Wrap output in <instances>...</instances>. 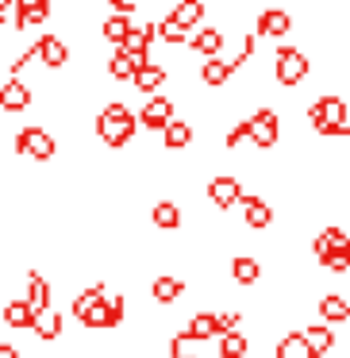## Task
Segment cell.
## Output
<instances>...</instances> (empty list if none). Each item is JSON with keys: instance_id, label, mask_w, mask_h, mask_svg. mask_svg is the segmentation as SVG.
Segmentation results:
<instances>
[{"instance_id": "obj_23", "label": "cell", "mask_w": 350, "mask_h": 358, "mask_svg": "<svg viewBox=\"0 0 350 358\" xmlns=\"http://www.w3.org/2000/svg\"><path fill=\"white\" fill-rule=\"evenodd\" d=\"M31 335H35V339H43V343L62 339V312H58V308H43V312H35Z\"/></svg>"}, {"instance_id": "obj_35", "label": "cell", "mask_w": 350, "mask_h": 358, "mask_svg": "<svg viewBox=\"0 0 350 358\" xmlns=\"http://www.w3.org/2000/svg\"><path fill=\"white\" fill-rule=\"evenodd\" d=\"M104 4H108V8H116V12H127V16L139 8V0H104Z\"/></svg>"}, {"instance_id": "obj_34", "label": "cell", "mask_w": 350, "mask_h": 358, "mask_svg": "<svg viewBox=\"0 0 350 358\" xmlns=\"http://www.w3.org/2000/svg\"><path fill=\"white\" fill-rule=\"evenodd\" d=\"M154 31H158V39H162V43H170V47H185V43L193 39V35H189V31H185V27H181V24H173L170 16L154 20Z\"/></svg>"}, {"instance_id": "obj_1", "label": "cell", "mask_w": 350, "mask_h": 358, "mask_svg": "<svg viewBox=\"0 0 350 358\" xmlns=\"http://www.w3.org/2000/svg\"><path fill=\"white\" fill-rule=\"evenodd\" d=\"M93 131H96V139H101L104 147L119 150V147H127V143L135 139V131H139V112H131L124 101H112V104H104V108L96 112Z\"/></svg>"}, {"instance_id": "obj_13", "label": "cell", "mask_w": 350, "mask_h": 358, "mask_svg": "<svg viewBox=\"0 0 350 358\" xmlns=\"http://www.w3.org/2000/svg\"><path fill=\"white\" fill-rule=\"evenodd\" d=\"M104 293H108V285H104V281H93V285L78 289V293H73V301H70V316L78 320V324H85V316L104 301Z\"/></svg>"}, {"instance_id": "obj_21", "label": "cell", "mask_w": 350, "mask_h": 358, "mask_svg": "<svg viewBox=\"0 0 350 358\" xmlns=\"http://www.w3.org/2000/svg\"><path fill=\"white\" fill-rule=\"evenodd\" d=\"M181 293H185V281L181 278H173V273H158L154 281H150V296H154V304H177L181 301Z\"/></svg>"}, {"instance_id": "obj_6", "label": "cell", "mask_w": 350, "mask_h": 358, "mask_svg": "<svg viewBox=\"0 0 350 358\" xmlns=\"http://www.w3.org/2000/svg\"><path fill=\"white\" fill-rule=\"evenodd\" d=\"M204 193H208V204L216 212H227V208H235V204H242V181L235 178V173H216Z\"/></svg>"}, {"instance_id": "obj_28", "label": "cell", "mask_w": 350, "mask_h": 358, "mask_svg": "<svg viewBox=\"0 0 350 358\" xmlns=\"http://www.w3.org/2000/svg\"><path fill=\"white\" fill-rule=\"evenodd\" d=\"M104 70H108V78L112 81H127V85H131V78H135V70H139V62H135L131 55H127V50H112L108 55V66H104Z\"/></svg>"}, {"instance_id": "obj_30", "label": "cell", "mask_w": 350, "mask_h": 358, "mask_svg": "<svg viewBox=\"0 0 350 358\" xmlns=\"http://www.w3.org/2000/svg\"><path fill=\"white\" fill-rule=\"evenodd\" d=\"M181 331H189V335H193V339H200V343L216 339V335H219L216 312H196V316H189V324L181 327Z\"/></svg>"}, {"instance_id": "obj_11", "label": "cell", "mask_w": 350, "mask_h": 358, "mask_svg": "<svg viewBox=\"0 0 350 358\" xmlns=\"http://www.w3.org/2000/svg\"><path fill=\"white\" fill-rule=\"evenodd\" d=\"M54 12V0H16V31L24 27H43Z\"/></svg>"}, {"instance_id": "obj_32", "label": "cell", "mask_w": 350, "mask_h": 358, "mask_svg": "<svg viewBox=\"0 0 350 358\" xmlns=\"http://www.w3.org/2000/svg\"><path fill=\"white\" fill-rule=\"evenodd\" d=\"M219 358H250V339L242 331L219 335Z\"/></svg>"}, {"instance_id": "obj_4", "label": "cell", "mask_w": 350, "mask_h": 358, "mask_svg": "<svg viewBox=\"0 0 350 358\" xmlns=\"http://www.w3.org/2000/svg\"><path fill=\"white\" fill-rule=\"evenodd\" d=\"M12 150L43 166V162H50V158L58 155V139H54V131H47V127H24V131H16V139H12Z\"/></svg>"}, {"instance_id": "obj_2", "label": "cell", "mask_w": 350, "mask_h": 358, "mask_svg": "<svg viewBox=\"0 0 350 358\" xmlns=\"http://www.w3.org/2000/svg\"><path fill=\"white\" fill-rule=\"evenodd\" d=\"M308 124L316 127L323 139H342L350 135V108L342 96H319L308 104Z\"/></svg>"}, {"instance_id": "obj_26", "label": "cell", "mask_w": 350, "mask_h": 358, "mask_svg": "<svg viewBox=\"0 0 350 358\" xmlns=\"http://www.w3.org/2000/svg\"><path fill=\"white\" fill-rule=\"evenodd\" d=\"M273 358H316V355L308 350L300 327H289V331L277 339V347H273Z\"/></svg>"}, {"instance_id": "obj_8", "label": "cell", "mask_w": 350, "mask_h": 358, "mask_svg": "<svg viewBox=\"0 0 350 358\" xmlns=\"http://www.w3.org/2000/svg\"><path fill=\"white\" fill-rule=\"evenodd\" d=\"M173 112H177V104H173L170 96H150V101L139 108V124L147 127V131H166V127L177 120Z\"/></svg>"}, {"instance_id": "obj_37", "label": "cell", "mask_w": 350, "mask_h": 358, "mask_svg": "<svg viewBox=\"0 0 350 358\" xmlns=\"http://www.w3.org/2000/svg\"><path fill=\"white\" fill-rule=\"evenodd\" d=\"M8 8H16V0H0V16H4Z\"/></svg>"}, {"instance_id": "obj_9", "label": "cell", "mask_w": 350, "mask_h": 358, "mask_svg": "<svg viewBox=\"0 0 350 358\" xmlns=\"http://www.w3.org/2000/svg\"><path fill=\"white\" fill-rule=\"evenodd\" d=\"M312 255H316V262L323 266L331 255H350V235L342 231L339 224H331V227H323V231L312 239Z\"/></svg>"}, {"instance_id": "obj_17", "label": "cell", "mask_w": 350, "mask_h": 358, "mask_svg": "<svg viewBox=\"0 0 350 358\" xmlns=\"http://www.w3.org/2000/svg\"><path fill=\"white\" fill-rule=\"evenodd\" d=\"M293 31V16H289L285 8H265L262 16H258V35L262 39H281V35Z\"/></svg>"}, {"instance_id": "obj_15", "label": "cell", "mask_w": 350, "mask_h": 358, "mask_svg": "<svg viewBox=\"0 0 350 358\" xmlns=\"http://www.w3.org/2000/svg\"><path fill=\"white\" fill-rule=\"evenodd\" d=\"M135 24H139V20H131L127 12H108V16L101 20V39L112 43V47H124V39L135 31Z\"/></svg>"}, {"instance_id": "obj_16", "label": "cell", "mask_w": 350, "mask_h": 358, "mask_svg": "<svg viewBox=\"0 0 350 358\" xmlns=\"http://www.w3.org/2000/svg\"><path fill=\"white\" fill-rule=\"evenodd\" d=\"M24 301L31 304L35 312L54 308V285H50V281L43 278L39 270H27V296H24Z\"/></svg>"}, {"instance_id": "obj_27", "label": "cell", "mask_w": 350, "mask_h": 358, "mask_svg": "<svg viewBox=\"0 0 350 358\" xmlns=\"http://www.w3.org/2000/svg\"><path fill=\"white\" fill-rule=\"evenodd\" d=\"M170 20L181 24L185 31H193V27L204 20V0H177V4L170 8Z\"/></svg>"}, {"instance_id": "obj_10", "label": "cell", "mask_w": 350, "mask_h": 358, "mask_svg": "<svg viewBox=\"0 0 350 358\" xmlns=\"http://www.w3.org/2000/svg\"><path fill=\"white\" fill-rule=\"evenodd\" d=\"M35 47H39V66H47V70H62L70 62V43L62 35H39Z\"/></svg>"}, {"instance_id": "obj_25", "label": "cell", "mask_w": 350, "mask_h": 358, "mask_svg": "<svg viewBox=\"0 0 350 358\" xmlns=\"http://www.w3.org/2000/svg\"><path fill=\"white\" fill-rule=\"evenodd\" d=\"M231 78H235V66L227 62V58H204V66H200V81H204L208 89H224Z\"/></svg>"}, {"instance_id": "obj_29", "label": "cell", "mask_w": 350, "mask_h": 358, "mask_svg": "<svg viewBox=\"0 0 350 358\" xmlns=\"http://www.w3.org/2000/svg\"><path fill=\"white\" fill-rule=\"evenodd\" d=\"M193 124L189 120H173L170 127L162 131V147L166 150H185V147H193Z\"/></svg>"}, {"instance_id": "obj_24", "label": "cell", "mask_w": 350, "mask_h": 358, "mask_svg": "<svg viewBox=\"0 0 350 358\" xmlns=\"http://www.w3.org/2000/svg\"><path fill=\"white\" fill-rule=\"evenodd\" d=\"M166 81H170V70H166V66H158V62H147V66H139V70H135L131 85L139 89V93H158Z\"/></svg>"}, {"instance_id": "obj_22", "label": "cell", "mask_w": 350, "mask_h": 358, "mask_svg": "<svg viewBox=\"0 0 350 358\" xmlns=\"http://www.w3.org/2000/svg\"><path fill=\"white\" fill-rule=\"evenodd\" d=\"M300 335H304V343H308V350L316 358H327L331 355V347H335V327H327V324H308V327H300Z\"/></svg>"}, {"instance_id": "obj_14", "label": "cell", "mask_w": 350, "mask_h": 358, "mask_svg": "<svg viewBox=\"0 0 350 358\" xmlns=\"http://www.w3.org/2000/svg\"><path fill=\"white\" fill-rule=\"evenodd\" d=\"M242 224L250 231H265L273 224V204L265 196H242Z\"/></svg>"}, {"instance_id": "obj_12", "label": "cell", "mask_w": 350, "mask_h": 358, "mask_svg": "<svg viewBox=\"0 0 350 358\" xmlns=\"http://www.w3.org/2000/svg\"><path fill=\"white\" fill-rule=\"evenodd\" d=\"M0 320H4V327H12V331H31L35 308L24 301V296H8L4 308H0Z\"/></svg>"}, {"instance_id": "obj_36", "label": "cell", "mask_w": 350, "mask_h": 358, "mask_svg": "<svg viewBox=\"0 0 350 358\" xmlns=\"http://www.w3.org/2000/svg\"><path fill=\"white\" fill-rule=\"evenodd\" d=\"M0 358H24V350L16 343H0Z\"/></svg>"}, {"instance_id": "obj_7", "label": "cell", "mask_w": 350, "mask_h": 358, "mask_svg": "<svg viewBox=\"0 0 350 358\" xmlns=\"http://www.w3.org/2000/svg\"><path fill=\"white\" fill-rule=\"evenodd\" d=\"M31 104H35V93L24 78L0 81V112H4V116H24Z\"/></svg>"}, {"instance_id": "obj_5", "label": "cell", "mask_w": 350, "mask_h": 358, "mask_svg": "<svg viewBox=\"0 0 350 358\" xmlns=\"http://www.w3.org/2000/svg\"><path fill=\"white\" fill-rule=\"evenodd\" d=\"M247 139L254 143L258 150H273L281 143V116L273 108H258V112H250L247 120Z\"/></svg>"}, {"instance_id": "obj_18", "label": "cell", "mask_w": 350, "mask_h": 358, "mask_svg": "<svg viewBox=\"0 0 350 358\" xmlns=\"http://www.w3.org/2000/svg\"><path fill=\"white\" fill-rule=\"evenodd\" d=\"M189 47H193L200 58H219V55H224V47H227V35L219 31V27H200V31L189 39Z\"/></svg>"}, {"instance_id": "obj_3", "label": "cell", "mask_w": 350, "mask_h": 358, "mask_svg": "<svg viewBox=\"0 0 350 358\" xmlns=\"http://www.w3.org/2000/svg\"><path fill=\"white\" fill-rule=\"evenodd\" d=\"M312 73V58L300 47H277L273 50V81L285 89H296Z\"/></svg>"}, {"instance_id": "obj_31", "label": "cell", "mask_w": 350, "mask_h": 358, "mask_svg": "<svg viewBox=\"0 0 350 358\" xmlns=\"http://www.w3.org/2000/svg\"><path fill=\"white\" fill-rule=\"evenodd\" d=\"M231 278L239 281V285H254V281L262 278V262H258L254 255H239V258H231Z\"/></svg>"}, {"instance_id": "obj_33", "label": "cell", "mask_w": 350, "mask_h": 358, "mask_svg": "<svg viewBox=\"0 0 350 358\" xmlns=\"http://www.w3.org/2000/svg\"><path fill=\"white\" fill-rule=\"evenodd\" d=\"M170 358H204L200 339H193L189 331H173L170 335Z\"/></svg>"}, {"instance_id": "obj_20", "label": "cell", "mask_w": 350, "mask_h": 358, "mask_svg": "<svg viewBox=\"0 0 350 358\" xmlns=\"http://www.w3.org/2000/svg\"><path fill=\"white\" fill-rule=\"evenodd\" d=\"M150 224H154L158 231H177V227H181V204L170 201V196L154 201V204H150Z\"/></svg>"}, {"instance_id": "obj_19", "label": "cell", "mask_w": 350, "mask_h": 358, "mask_svg": "<svg viewBox=\"0 0 350 358\" xmlns=\"http://www.w3.org/2000/svg\"><path fill=\"white\" fill-rule=\"evenodd\" d=\"M319 316H323L327 327L350 320V293H323L319 296Z\"/></svg>"}]
</instances>
